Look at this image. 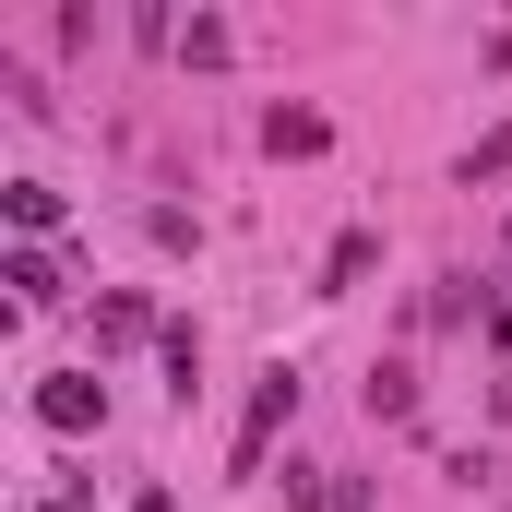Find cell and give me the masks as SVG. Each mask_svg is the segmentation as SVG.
Instances as JSON below:
<instances>
[{
  "instance_id": "7",
  "label": "cell",
  "mask_w": 512,
  "mask_h": 512,
  "mask_svg": "<svg viewBox=\"0 0 512 512\" xmlns=\"http://www.w3.org/2000/svg\"><path fill=\"white\" fill-rule=\"evenodd\" d=\"M262 143H274V155H322V108H274Z\"/></svg>"
},
{
  "instance_id": "13",
  "label": "cell",
  "mask_w": 512,
  "mask_h": 512,
  "mask_svg": "<svg viewBox=\"0 0 512 512\" xmlns=\"http://www.w3.org/2000/svg\"><path fill=\"white\" fill-rule=\"evenodd\" d=\"M501 501H512V477H501Z\"/></svg>"
},
{
  "instance_id": "9",
  "label": "cell",
  "mask_w": 512,
  "mask_h": 512,
  "mask_svg": "<svg viewBox=\"0 0 512 512\" xmlns=\"http://www.w3.org/2000/svg\"><path fill=\"white\" fill-rule=\"evenodd\" d=\"M0 203H12V227H60V191L48 179H0Z\"/></svg>"
},
{
  "instance_id": "4",
  "label": "cell",
  "mask_w": 512,
  "mask_h": 512,
  "mask_svg": "<svg viewBox=\"0 0 512 512\" xmlns=\"http://www.w3.org/2000/svg\"><path fill=\"white\" fill-rule=\"evenodd\" d=\"M155 346H167V393H179V405H191V393H203V334H191V322H167V334H155Z\"/></svg>"
},
{
  "instance_id": "3",
  "label": "cell",
  "mask_w": 512,
  "mask_h": 512,
  "mask_svg": "<svg viewBox=\"0 0 512 512\" xmlns=\"http://www.w3.org/2000/svg\"><path fill=\"white\" fill-rule=\"evenodd\" d=\"M0 286H12V310H60V298H72L48 251H12V262H0Z\"/></svg>"
},
{
  "instance_id": "5",
  "label": "cell",
  "mask_w": 512,
  "mask_h": 512,
  "mask_svg": "<svg viewBox=\"0 0 512 512\" xmlns=\"http://www.w3.org/2000/svg\"><path fill=\"white\" fill-rule=\"evenodd\" d=\"M370 262H382V239H370V227H346V239H334V262H322V298H346Z\"/></svg>"
},
{
  "instance_id": "11",
  "label": "cell",
  "mask_w": 512,
  "mask_h": 512,
  "mask_svg": "<svg viewBox=\"0 0 512 512\" xmlns=\"http://www.w3.org/2000/svg\"><path fill=\"white\" fill-rule=\"evenodd\" d=\"M489 346H512V286H501V298H489Z\"/></svg>"
},
{
  "instance_id": "12",
  "label": "cell",
  "mask_w": 512,
  "mask_h": 512,
  "mask_svg": "<svg viewBox=\"0 0 512 512\" xmlns=\"http://www.w3.org/2000/svg\"><path fill=\"white\" fill-rule=\"evenodd\" d=\"M131 512H179V501H167V489H143V501H131Z\"/></svg>"
},
{
  "instance_id": "1",
  "label": "cell",
  "mask_w": 512,
  "mask_h": 512,
  "mask_svg": "<svg viewBox=\"0 0 512 512\" xmlns=\"http://www.w3.org/2000/svg\"><path fill=\"white\" fill-rule=\"evenodd\" d=\"M286 417H298V370L274 358V370H262V393H251V417H239V477H262V465H274V429H286Z\"/></svg>"
},
{
  "instance_id": "2",
  "label": "cell",
  "mask_w": 512,
  "mask_h": 512,
  "mask_svg": "<svg viewBox=\"0 0 512 512\" xmlns=\"http://www.w3.org/2000/svg\"><path fill=\"white\" fill-rule=\"evenodd\" d=\"M36 417H48L60 441H84V429H108V382H96V370H48V382H36Z\"/></svg>"
},
{
  "instance_id": "6",
  "label": "cell",
  "mask_w": 512,
  "mask_h": 512,
  "mask_svg": "<svg viewBox=\"0 0 512 512\" xmlns=\"http://www.w3.org/2000/svg\"><path fill=\"white\" fill-rule=\"evenodd\" d=\"M370 417H393V429L417 417V370H405V358H382V370H370Z\"/></svg>"
},
{
  "instance_id": "10",
  "label": "cell",
  "mask_w": 512,
  "mask_h": 512,
  "mask_svg": "<svg viewBox=\"0 0 512 512\" xmlns=\"http://www.w3.org/2000/svg\"><path fill=\"white\" fill-rule=\"evenodd\" d=\"M143 334H155V310H143V298H108V310H96V346H143Z\"/></svg>"
},
{
  "instance_id": "8",
  "label": "cell",
  "mask_w": 512,
  "mask_h": 512,
  "mask_svg": "<svg viewBox=\"0 0 512 512\" xmlns=\"http://www.w3.org/2000/svg\"><path fill=\"white\" fill-rule=\"evenodd\" d=\"M179 60H191V72H227V24L191 12V24H179Z\"/></svg>"
}]
</instances>
